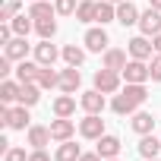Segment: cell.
<instances>
[{"label": "cell", "instance_id": "cell-3", "mask_svg": "<svg viewBox=\"0 0 161 161\" xmlns=\"http://www.w3.org/2000/svg\"><path fill=\"white\" fill-rule=\"evenodd\" d=\"M126 82H139V86H145L148 79H152V73H148V63L145 60H130L126 66H123V73H120Z\"/></svg>", "mask_w": 161, "mask_h": 161}, {"label": "cell", "instance_id": "cell-36", "mask_svg": "<svg viewBox=\"0 0 161 161\" xmlns=\"http://www.w3.org/2000/svg\"><path fill=\"white\" fill-rule=\"evenodd\" d=\"M10 73H13V60H10V57L3 54V57H0V76H3V79H7Z\"/></svg>", "mask_w": 161, "mask_h": 161}, {"label": "cell", "instance_id": "cell-7", "mask_svg": "<svg viewBox=\"0 0 161 161\" xmlns=\"http://www.w3.org/2000/svg\"><path fill=\"white\" fill-rule=\"evenodd\" d=\"M139 32L142 35H148V38H155L158 32H161V10H145L142 16H139Z\"/></svg>", "mask_w": 161, "mask_h": 161}, {"label": "cell", "instance_id": "cell-10", "mask_svg": "<svg viewBox=\"0 0 161 161\" xmlns=\"http://www.w3.org/2000/svg\"><path fill=\"white\" fill-rule=\"evenodd\" d=\"M79 86H82V73H79V66H66L60 73V89L66 95H73V92H79Z\"/></svg>", "mask_w": 161, "mask_h": 161}, {"label": "cell", "instance_id": "cell-1", "mask_svg": "<svg viewBox=\"0 0 161 161\" xmlns=\"http://www.w3.org/2000/svg\"><path fill=\"white\" fill-rule=\"evenodd\" d=\"M145 98H148V92H145V86H139V82H126V89H120V95H114V101H111V108H114V114H136L139 111V104H145Z\"/></svg>", "mask_w": 161, "mask_h": 161}, {"label": "cell", "instance_id": "cell-13", "mask_svg": "<svg viewBox=\"0 0 161 161\" xmlns=\"http://www.w3.org/2000/svg\"><path fill=\"white\" fill-rule=\"evenodd\" d=\"M29 108L25 104H19V108H10V114H7V123L3 126H10V130H25L29 126Z\"/></svg>", "mask_w": 161, "mask_h": 161}, {"label": "cell", "instance_id": "cell-4", "mask_svg": "<svg viewBox=\"0 0 161 161\" xmlns=\"http://www.w3.org/2000/svg\"><path fill=\"white\" fill-rule=\"evenodd\" d=\"M79 133H82L86 139H101L104 136V120H101V114H86L82 120H79Z\"/></svg>", "mask_w": 161, "mask_h": 161}, {"label": "cell", "instance_id": "cell-20", "mask_svg": "<svg viewBox=\"0 0 161 161\" xmlns=\"http://www.w3.org/2000/svg\"><path fill=\"white\" fill-rule=\"evenodd\" d=\"M51 139H54L51 136V126H29V145L32 148H44Z\"/></svg>", "mask_w": 161, "mask_h": 161}, {"label": "cell", "instance_id": "cell-19", "mask_svg": "<svg viewBox=\"0 0 161 161\" xmlns=\"http://www.w3.org/2000/svg\"><path fill=\"white\" fill-rule=\"evenodd\" d=\"M38 98H41V86H38V82H22V89H19V104L32 108V104H38Z\"/></svg>", "mask_w": 161, "mask_h": 161}, {"label": "cell", "instance_id": "cell-11", "mask_svg": "<svg viewBox=\"0 0 161 161\" xmlns=\"http://www.w3.org/2000/svg\"><path fill=\"white\" fill-rule=\"evenodd\" d=\"M73 133H76V123H73L69 117H57V120H51V136H54L57 142H66Z\"/></svg>", "mask_w": 161, "mask_h": 161}, {"label": "cell", "instance_id": "cell-43", "mask_svg": "<svg viewBox=\"0 0 161 161\" xmlns=\"http://www.w3.org/2000/svg\"><path fill=\"white\" fill-rule=\"evenodd\" d=\"M108 161H117V158H108Z\"/></svg>", "mask_w": 161, "mask_h": 161}, {"label": "cell", "instance_id": "cell-22", "mask_svg": "<svg viewBox=\"0 0 161 161\" xmlns=\"http://www.w3.org/2000/svg\"><path fill=\"white\" fill-rule=\"evenodd\" d=\"M79 155H82V148H79L73 139H66V142H60V148H57V161H79Z\"/></svg>", "mask_w": 161, "mask_h": 161}, {"label": "cell", "instance_id": "cell-5", "mask_svg": "<svg viewBox=\"0 0 161 161\" xmlns=\"http://www.w3.org/2000/svg\"><path fill=\"white\" fill-rule=\"evenodd\" d=\"M126 51H130V57H133V60H148V57H152V51H155V44L148 41V35H136V38H130V41H126Z\"/></svg>", "mask_w": 161, "mask_h": 161}, {"label": "cell", "instance_id": "cell-17", "mask_svg": "<svg viewBox=\"0 0 161 161\" xmlns=\"http://www.w3.org/2000/svg\"><path fill=\"white\" fill-rule=\"evenodd\" d=\"M126 63H130V60H126V51H120V47H108V51H104V66H108V69L123 73Z\"/></svg>", "mask_w": 161, "mask_h": 161}, {"label": "cell", "instance_id": "cell-9", "mask_svg": "<svg viewBox=\"0 0 161 161\" xmlns=\"http://www.w3.org/2000/svg\"><path fill=\"white\" fill-rule=\"evenodd\" d=\"M79 104H82V111H86V114H101V111H104V92H98V89L82 92Z\"/></svg>", "mask_w": 161, "mask_h": 161}, {"label": "cell", "instance_id": "cell-42", "mask_svg": "<svg viewBox=\"0 0 161 161\" xmlns=\"http://www.w3.org/2000/svg\"><path fill=\"white\" fill-rule=\"evenodd\" d=\"M145 161H158V158H145Z\"/></svg>", "mask_w": 161, "mask_h": 161}, {"label": "cell", "instance_id": "cell-34", "mask_svg": "<svg viewBox=\"0 0 161 161\" xmlns=\"http://www.w3.org/2000/svg\"><path fill=\"white\" fill-rule=\"evenodd\" d=\"M148 73H152V82H161V54H155V57H152Z\"/></svg>", "mask_w": 161, "mask_h": 161}, {"label": "cell", "instance_id": "cell-27", "mask_svg": "<svg viewBox=\"0 0 161 161\" xmlns=\"http://www.w3.org/2000/svg\"><path fill=\"white\" fill-rule=\"evenodd\" d=\"M63 60H66V66H82L86 51L79 47V44H66V47H63Z\"/></svg>", "mask_w": 161, "mask_h": 161}, {"label": "cell", "instance_id": "cell-16", "mask_svg": "<svg viewBox=\"0 0 161 161\" xmlns=\"http://www.w3.org/2000/svg\"><path fill=\"white\" fill-rule=\"evenodd\" d=\"M3 54H7L10 60H25V57H29V44H25V38L16 35L10 44H3Z\"/></svg>", "mask_w": 161, "mask_h": 161}, {"label": "cell", "instance_id": "cell-32", "mask_svg": "<svg viewBox=\"0 0 161 161\" xmlns=\"http://www.w3.org/2000/svg\"><path fill=\"white\" fill-rule=\"evenodd\" d=\"M19 7H22V0H7V3H3V10H0V19H3V22H10L13 16H19Z\"/></svg>", "mask_w": 161, "mask_h": 161}, {"label": "cell", "instance_id": "cell-39", "mask_svg": "<svg viewBox=\"0 0 161 161\" xmlns=\"http://www.w3.org/2000/svg\"><path fill=\"white\" fill-rule=\"evenodd\" d=\"M152 44H155V54H161V32H158V35L152 38Z\"/></svg>", "mask_w": 161, "mask_h": 161}, {"label": "cell", "instance_id": "cell-14", "mask_svg": "<svg viewBox=\"0 0 161 161\" xmlns=\"http://www.w3.org/2000/svg\"><path fill=\"white\" fill-rule=\"evenodd\" d=\"M38 73H41V63L35 60H19V66H16V79L19 82H38Z\"/></svg>", "mask_w": 161, "mask_h": 161}, {"label": "cell", "instance_id": "cell-29", "mask_svg": "<svg viewBox=\"0 0 161 161\" xmlns=\"http://www.w3.org/2000/svg\"><path fill=\"white\" fill-rule=\"evenodd\" d=\"M114 19H117V7L111 3V0H101V3H98V19H95V22L108 25V22H114Z\"/></svg>", "mask_w": 161, "mask_h": 161}, {"label": "cell", "instance_id": "cell-24", "mask_svg": "<svg viewBox=\"0 0 161 161\" xmlns=\"http://www.w3.org/2000/svg\"><path fill=\"white\" fill-rule=\"evenodd\" d=\"M54 114H57V117H73V114H76V98H73V95L54 98Z\"/></svg>", "mask_w": 161, "mask_h": 161}, {"label": "cell", "instance_id": "cell-12", "mask_svg": "<svg viewBox=\"0 0 161 161\" xmlns=\"http://www.w3.org/2000/svg\"><path fill=\"white\" fill-rule=\"evenodd\" d=\"M139 10H136V3H130V0H123V3H117V22L120 25H139Z\"/></svg>", "mask_w": 161, "mask_h": 161}, {"label": "cell", "instance_id": "cell-35", "mask_svg": "<svg viewBox=\"0 0 161 161\" xmlns=\"http://www.w3.org/2000/svg\"><path fill=\"white\" fill-rule=\"evenodd\" d=\"M3 158H7V161H29L25 148H7V152H3Z\"/></svg>", "mask_w": 161, "mask_h": 161}, {"label": "cell", "instance_id": "cell-41", "mask_svg": "<svg viewBox=\"0 0 161 161\" xmlns=\"http://www.w3.org/2000/svg\"><path fill=\"white\" fill-rule=\"evenodd\" d=\"M111 3H123V0H111Z\"/></svg>", "mask_w": 161, "mask_h": 161}, {"label": "cell", "instance_id": "cell-37", "mask_svg": "<svg viewBox=\"0 0 161 161\" xmlns=\"http://www.w3.org/2000/svg\"><path fill=\"white\" fill-rule=\"evenodd\" d=\"M29 161H51V158H47V152H44V148H35V152L29 155Z\"/></svg>", "mask_w": 161, "mask_h": 161}, {"label": "cell", "instance_id": "cell-23", "mask_svg": "<svg viewBox=\"0 0 161 161\" xmlns=\"http://www.w3.org/2000/svg\"><path fill=\"white\" fill-rule=\"evenodd\" d=\"M76 19L79 22H95L98 19V3L95 0H82V3L76 7Z\"/></svg>", "mask_w": 161, "mask_h": 161}, {"label": "cell", "instance_id": "cell-28", "mask_svg": "<svg viewBox=\"0 0 161 161\" xmlns=\"http://www.w3.org/2000/svg\"><path fill=\"white\" fill-rule=\"evenodd\" d=\"M38 86H41V89H57V86H60V73H54L51 66H41V73H38Z\"/></svg>", "mask_w": 161, "mask_h": 161}, {"label": "cell", "instance_id": "cell-31", "mask_svg": "<svg viewBox=\"0 0 161 161\" xmlns=\"http://www.w3.org/2000/svg\"><path fill=\"white\" fill-rule=\"evenodd\" d=\"M35 32H38L41 38H54V35H57V22H54V16H51V19H35Z\"/></svg>", "mask_w": 161, "mask_h": 161}, {"label": "cell", "instance_id": "cell-15", "mask_svg": "<svg viewBox=\"0 0 161 161\" xmlns=\"http://www.w3.org/2000/svg\"><path fill=\"white\" fill-rule=\"evenodd\" d=\"M95 152H98V155H101L104 161H108V158H117V155H120V139H117V136H108V133H104V136L98 139V148H95Z\"/></svg>", "mask_w": 161, "mask_h": 161}, {"label": "cell", "instance_id": "cell-25", "mask_svg": "<svg viewBox=\"0 0 161 161\" xmlns=\"http://www.w3.org/2000/svg\"><path fill=\"white\" fill-rule=\"evenodd\" d=\"M158 152H161V139H155L152 133L139 139V155L142 158H158Z\"/></svg>", "mask_w": 161, "mask_h": 161}, {"label": "cell", "instance_id": "cell-38", "mask_svg": "<svg viewBox=\"0 0 161 161\" xmlns=\"http://www.w3.org/2000/svg\"><path fill=\"white\" fill-rule=\"evenodd\" d=\"M79 161H104L98 152H82V155H79Z\"/></svg>", "mask_w": 161, "mask_h": 161}, {"label": "cell", "instance_id": "cell-33", "mask_svg": "<svg viewBox=\"0 0 161 161\" xmlns=\"http://www.w3.org/2000/svg\"><path fill=\"white\" fill-rule=\"evenodd\" d=\"M54 7H57V13L60 16H69V13H76V0H54Z\"/></svg>", "mask_w": 161, "mask_h": 161}, {"label": "cell", "instance_id": "cell-40", "mask_svg": "<svg viewBox=\"0 0 161 161\" xmlns=\"http://www.w3.org/2000/svg\"><path fill=\"white\" fill-rule=\"evenodd\" d=\"M148 3H152V10H161V0H148Z\"/></svg>", "mask_w": 161, "mask_h": 161}, {"label": "cell", "instance_id": "cell-30", "mask_svg": "<svg viewBox=\"0 0 161 161\" xmlns=\"http://www.w3.org/2000/svg\"><path fill=\"white\" fill-rule=\"evenodd\" d=\"M10 25H13V32H16V35H22V38H29V32L35 29L32 16H13V19H10Z\"/></svg>", "mask_w": 161, "mask_h": 161}, {"label": "cell", "instance_id": "cell-8", "mask_svg": "<svg viewBox=\"0 0 161 161\" xmlns=\"http://www.w3.org/2000/svg\"><path fill=\"white\" fill-rule=\"evenodd\" d=\"M108 32H104V25L101 29H89L86 32V51H92V54H101V51H108Z\"/></svg>", "mask_w": 161, "mask_h": 161}, {"label": "cell", "instance_id": "cell-6", "mask_svg": "<svg viewBox=\"0 0 161 161\" xmlns=\"http://www.w3.org/2000/svg\"><path fill=\"white\" fill-rule=\"evenodd\" d=\"M57 57H63V51H57V44H51V38H41V44H35V60L41 66H54Z\"/></svg>", "mask_w": 161, "mask_h": 161}, {"label": "cell", "instance_id": "cell-21", "mask_svg": "<svg viewBox=\"0 0 161 161\" xmlns=\"http://www.w3.org/2000/svg\"><path fill=\"white\" fill-rule=\"evenodd\" d=\"M54 13H57V7H51V0H32V7H29L32 19H51Z\"/></svg>", "mask_w": 161, "mask_h": 161}, {"label": "cell", "instance_id": "cell-18", "mask_svg": "<svg viewBox=\"0 0 161 161\" xmlns=\"http://www.w3.org/2000/svg\"><path fill=\"white\" fill-rule=\"evenodd\" d=\"M130 123H133V130H136V133H139V136H148V133H152V130H155V117H152V114H148V111H136V114H133V120H130Z\"/></svg>", "mask_w": 161, "mask_h": 161}, {"label": "cell", "instance_id": "cell-26", "mask_svg": "<svg viewBox=\"0 0 161 161\" xmlns=\"http://www.w3.org/2000/svg\"><path fill=\"white\" fill-rule=\"evenodd\" d=\"M19 89H22V82H13V79H3L0 82V101H19Z\"/></svg>", "mask_w": 161, "mask_h": 161}, {"label": "cell", "instance_id": "cell-2", "mask_svg": "<svg viewBox=\"0 0 161 161\" xmlns=\"http://www.w3.org/2000/svg\"><path fill=\"white\" fill-rule=\"evenodd\" d=\"M95 89H98V92H104V95H114V92H120V73H117V69H108V66H101V69L95 73Z\"/></svg>", "mask_w": 161, "mask_h": 161}]
</instances>
